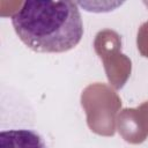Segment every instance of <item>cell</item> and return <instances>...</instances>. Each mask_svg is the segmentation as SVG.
Listing matches in <instances>:
<instances>
[{
    "label": "cell",
    "mask_w": 148,
    "mask_h": 148,
    "mask_svg": "<svg viewBox=\"0 0 148 148\" xmlns=\"http://www.w3.org/2000/svg\"><path fill=\"white\" fill-rule=\"evenodd\" d=\"M0 148H47V146L37 132L27 128H13L0 132Z\"/></svg>",
    "instance_id": "2"
},
{
    "label": "cell",
    "mask_w": 148,
    "mask_h": 148,
    "mask_svg": "<svg viewBox=\"0 0 148 148\" xmlns=\"http://www.w3.org/2000/svg\"><path fill=\"white\" fill-rule=\"evenodd\" d=\"M21 42L42 53H62L74 49L83 37V22L73 1H24L12 15Z\"/></svg>",
    "instance_id": "1"
}]
</instances>
